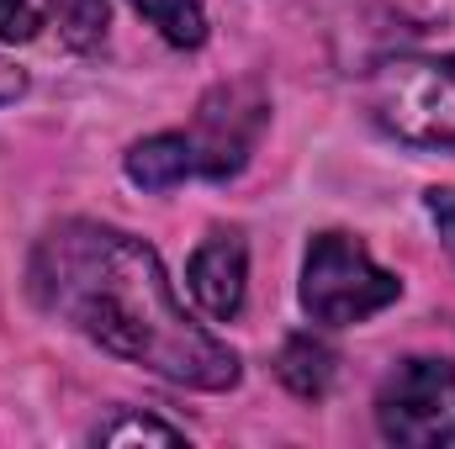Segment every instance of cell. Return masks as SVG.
<instances>
[{"instance_id":"1","label":"cell","mask_w":455,"mask_h":449,"mask_svg":"<svg viewBox=\"0 0 455 449\" xmlns=\"http://www.w3.org/2000/svg\"><path fill=\"white\" fill-rule=\"evenodd\" d=\"M32 296L59 323L80 328L132 365H148L175 386L191 391L238 386V354L186 318L159 254L122 227H48L32 254Z\"/></svg>"},{"instance_id":"2","label":"cell","mask_w":455,"mask_h":449,"mask_svg":"<svg viewBox=\"0 0 455 449\" xmlns=\"http://www.w3.org/2000/svg\"><path fill=\"white\" fill-rule=\"evenodd\" d=\"M365 106L381 132L413 148H451L455 143V53H403L387 59L371 85Z\"/></svg>"},{"instance_id":"3","label":"cell","mask_w":455,"mask_h":449,"mask_svg":"<svg viewBox=\"0 0 455 449\" xmlns=\"http://www.w3.org/2000/svg\"><path fill=\"white\" fill-rule=\"evenodd\" d=\"M397 275H387L360 238L349 232H323L313 238L307 248V264H302V307L313 323H329V328H344V323H365L376 318L381 307L397 302Z\"/></svg>"},{"instance_id":"4","label":"cell","mask_w":455,"mask_h":449,"mask_svg":"<svg viewBox=\"0 0 455 449\" xmlns=\"http://www.w3.org/2000/svg\"><path fill=\"white\" fill-rule=\"evenodd\" d=\"M376 423L392 445L408 449L455 445V365L403 359L376 391Z\"/></svg>"},{"instance_id":"5","label":"cell","mask_w":455,"mask_h":449,"mask_svg":"<svg viewBox=\"0 0 455 449\" xmlns=\"http://www.w3.org/2000/svg\"><path fill=\"white\" fill-rule=\"evenodd\" d=\"M265 112H270V106H265L259 85H249V80L218 85V91L202 101L196 127L186 132L191 148H196V175H207V180L238 175V169L249 164V154H254V138H259V127H265Z\"/></svg>"},{"instance_id":"6","label":"cell","mask_w":455,"mask_h":449,"mask_svg":"<svg viewBox=\"0 0 455 449\" xmlns=\"http://www.w3.org/2000/svg\"><path fill=\"white\" fill-rule=\"evenodd\" d=\"M191 296L212 318H238L243 286H249V248L238 232H207V243L191 254Z\"/></svg>"},{"instance_id":"7","label":"cell","mask_w":455,"mask_h":449,"mask_svg":"<svg viewBox=\"0 0 455 449\" xmlns=\"http://www.w3.org/2000/svg\"><path fill=\"white\" fill-rule=\"evenodd\" d=\"M127 175L143 185V191H170L180 180L196 175V148L186 132H159V138H143L127 148Z\"/></svg>"},{"instance_id":"8","label":"cell","mask_w":455,"mask_h":449,"mask_svg":"<svg viewBox=\"0 0 455 449\" xmlns=\"http://www.w3.org/2000/svg\"><path fill=\"white\" fill-rule=\"evenodd\" d=\"M275 370H281V381L297 391V397H307V402H318L329 386H334V370H339V354L323 343V338L313 334H291L281 343V359H275Z\"/></svg>"},{"instance_id":"9","label":"cell","mask_w":455,"mask_h":449,"mask_svg":"<svg viewBox=\"0 0 455 449\" xmlns=\"http://www.w3.org/2000/svg\"><path fill=\"white\" fill-rule=\"evenodd\" d=\"M148 27H159L164 43L175 48H202L207 43V11L202 0H132Z\"/></svg>"},{"instance_id":"10","label":"cell","mask_w":455,"mask_h":449,"mask_svg":"<svg viewBox=\"0 0 455 449\" xmlns=\"http://www.w3.org/2000/svg\"><path fill=\"white\" fill-rule=\"evenodd\" d=\"M69 48H96L107 32V0H48Z\"/></svg>"},{"instance_id":"11","label":"cell","mask_w":455,"mask_h":449,"mask_svg":"<svg viewBox=\"0 0 455 449\" xmlns=\"http://www.w3.org/2000/svg\"><path fill=\"white\" fill-rule=\"evenodd\" d=\"M132 439H154V445H180L186 434L170 429V423H154V418H138V413H122L116 423L96 429V445H132Z\"/></svg>"},{"instance_id":"12","label":"cell","mask_w":455,"mask_h":449,"mask_svg":"<svg viewBox=\"0 0 455 449\" xmlns=\"http://www.w3.org/2000/svg\"><path fill=\"white\" fill-rule=\"evenodd\" d=\"M48 27V0H0V43H27Z\"/></svg>"},{"instance_id":"13","label":"cell","mask_w":455,"mask_h":449,"mask_svg":"<svg viewBox=\"0 0 455 449\" xmlns=\"http://www.w3.org/2000/svg\"><path fill=\"white\" fill-rule=\"evenodd\" d=\"M429 217H435L440 243L451 248V259H455V191H429Z\"/></svg>"},{"instance_id":"14","label":"cell","mask_w":455,"mask_h":449,"mask_svg":"<svg viewBox=\"0 0 455 449\" xmlns=\"http://www.w3.org/2000/svg\"><path fill=\"white\" fill-rule=\"evenodd\" d=\"M21 91H27V80H21V69H11V64L0 59V106H5V101H16Z\"/></svg>"}]
</instances>
